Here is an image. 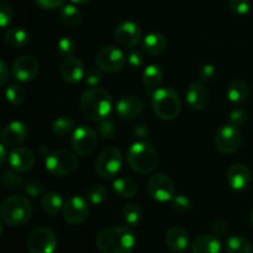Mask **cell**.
I'll return each instance as SVG.
<instances>
[{"label":"cell","instance_id":"1","mask_svg":"<svg viewBox=\"0 0 253 253\" xmlns=\"http://www.w3.org/2000/svg\"><path fill=\"white\" fill-rule=\"evenodd\" d=\"M95 245L103 253H132L136 236L128 226H110L96 235Z\"/></svg>","mask_w":253,"mask_h":253},{"label":"cell","instance_id":"2","mask_svg":"<svg viewBox=\"0 0 253 253\" xmlns=\"http://www.w3.org/2000/svg\"><path fill=\"white\" fill-rule=\"evenodd\" d=\"M79 108L86 119L91 121H101L110 115L113 101L110 94L105 89L91 86L82 94Z\"/></svg>","mask_w":253,"mask_h":253},{"label":"cell","instance_id":"3","mask_svg":"<svg viewBox=\"0 0 253 253\" xmlns=\"http://www.w3.org/2000/svg\"><path fill=\"white\" fill-rule=\"evenodd\" d=\"M0 215L4 224L19 227L26 224L32 215V205L24 195H10L1 204Z\"/></svg>","mask_w":253,"mask_h":253},{"label":"cell","instance_id":"4","mask_svg":"<svg viewBox=\"0 0 253 253\" xmlns=\"http://www.w3.org/2000/svg\"><path fill=\"white\" fill-rule=\"evenodd\" d=\"M128 166L132 170L140 174H148L157 167L158 156L155 147L145 141L132 143L126 155Z\"/></svg>","mask_w":253,"mask_h":253},{"label":"cell","instance_id":"5","mask_svg":"<svg viewBox=\"0 0 253 253\" xmlns=\"http://www.w3.org/2000/svg\"><path fill=\"white\" fill-rule=\"evenodd\" d=\"M152 109L162 120H173L180 111V98L172 88H158L152 93Z\"/></svg>","mask_w":253,"mask_h":253},{"label":"cell","instance_id":"6","mask_svg":"<svg viewBox=\"0 0 253 253\" xmlns=\"http://www.w3.org/2000/svg\"><path fill=\"white\" fill-rule=\"evenodd\" d=\"M123 166V153L116 147H108L100 152L95 161V172L103 179H113Z\"/></svg>","mask_w":253,"mask_h":253},{"label":"cell","instance_id":"7","mask_svg":"<svg viewBox=\"0 0 253 253\" xmlns=\"http://www.w3.org/2000/svg\"><path fill=\"white\" fill-rule=\"evenodd\" d=\"M78 166V158L68 150H56L46 157V169L51 174L63 175L71 174Z\"/></svg>","mask_w":253,"mask_h":253},{"label":"cell","instance_id":"8","mask_svg":"<svg viewBox=\"0 0 253 253\" xmlns=\"http://www.w3.org/2000/svg\"><path fill=\"white\" fill-rule=\"evenodd\" d=\"M57 246L56 234L48 227H37L27 236V249L31 253H54Z\"/></svg>","mask_w":253,"mask_h":253},{"label":"cell","instance_id":"9","mask_svg":"<svg viewBox=\"0 0 253 253\" xmlns=\"http://www.w3.org/2000/svg\"><path fill=\"white\" fill-rule=\"evenodd\" d=\"M127 57L115 46H105L96 53L95 66L103 72L114 73L124 68Z\"/></svg>","mask_w":253,"mask_h":253},{"label":"cell","instance_id":"10","mask_svg":"<svg viewBox=\"0 0 253 253\" xmlns=\"http://www.w3.org/2000/svg\"><path fill=\"white\" fill-rule=\"evenodd\" d=\"M242 136L239 127L232 124H224L215 133V146L222 153H232L241 146Z\"/></svg>","mask_w":253,"mask_h":253},{"label":"cell","instance_id":"11","mask_svg":"<svg viewBox=\"0 0 253 253\" xmlns=\"http://www.w3.org/2000/svg\"><path fill=\"white\" fill-rule=\"evenodd\" d=\"M98 143V135L91 127L86 125L78 126L73 131L71 145L74 152L79 156H86L93 152Z\"/></svg>","mask_w":253,"mask_h":253},{"label":"cell","instance_id":"12","mask_svg":"<svg viewBox=\"0 0 253 253\" xmlns=\"http://www.w3.org/2000/svg\"><path fill=\"white\" fill-rule=\"evenodd\" d=\"M147 190L151 198L160 203L169 202L174 197V184L172 179L163 173L151 175L147 183Z\"/></svg>","mask_w":253,"mask_h":253},{"label":"cell","instance_id":"13","mask_svg":"<svg viewBox=\"0 0 253 253\" xmlns=\"http://www.w3.org/2000/svg\"><path fill=\"white\" fill-rule=\"evenodd\" d=\"M89 200L84 199L83 197L74 195L69 198L63 205L62 214L64 220L71 225L82 224L89 215Z\"/></svg>","mask_w":253,"mask_h":253},{"label":"cell","instance_id":"14","mask_svg":"<svg viewBox=\"0 0 253 253\" xmlns=\"http://www.w3.org/2000/svg\"><path fill=\"white\" fill-rule=\"evenodd\" d=\"M40 72V64L37 59L32 56L19 57L15 59L11 67V74L16 81L30 82L37 77Z\"/></svg>","mask_w":253,"mask_h":253},{"label":"cell","instance_id":"15","mask_svg":"<svg viewBox=\"0 0 253 253\" xmlns=\"http://www.w3.org/2000/svg\"><path fill=\"white\" fill-rule=\"evenodd\" d=\"M115 39L123 47L133 48L141 40V29L138 24L131 20L121 21L116 26Z\"/></svg>","mask_w":253,"mask_h":253},{"label":"cell","instance_id":"16","mask_svg":"<svg viewBox=\"0 0 253 253\" xmlns=\"http://www.w3.org/2000/svg\"><path fill=\"white\" fill-rule=\"evenodd\" d=\"M7 162L10 167L16 172H27L31 169L35 165V156L32 151L27 147L17 146L10 151Z\"/></svg>","mask_w":253,"mask_h":253},{"label":"cell","instance_id":"17","mask_svg":"<svg viewBox=\"0 0 253 253\" xmlns=\"http://www.w3.org/2000/svg\"><path fill=\"white\" fill-rule=\"evenodd\" d=\"M27 127L21 121H11L4 127L1 132V141L7 147H17L27 137Z\"/></svg>","mask_w":253,"mask_h":253},{"label":"cell","instance_id":"18","mask_svg":"<svg viewBox=\"0 0 253 253\" xmlns=\"http://www.w3.org/2000/svg\"><path fill=\"white\" fill-rule=\"evenodd\" d=\"M59 74H61L62 79L66 81L67 83H78L85 76L83 62L76 57H66L59 66Z\"/></svg>","mask_w":253,"mask_h":253},{"label":"cell","instance_id":"19","mask_svg":"<svg viewBox=\"0 0 253 253\" xmlns=\"http://www.w3.org/2000/svg\"><path fill=\"white\" fill-rule=\"evenodd\" d=\"M115 109L121 119L131 120V119L137 118L142 113L143 101L136 95H126L119 99Z\"/></svg>","mask_w":253,"mask_h":253},{"label":"cell","instance_id":"20","mask_svg":"<svg viewBox=\"0 0 253 253\" xmlns=\"http://www.w3.org/2000/svg\"><path fill=\"white\" fill-rule=\"evenodd\" d=\"M226 179L234 190H244L251 182V170L246 165L237 163L229 168Z\"/></svg>","mask_w":253,"mask_h":253},{"label":"cell","instance_id":"21","mask_svg":"<svg viewBox=\"0 0 253 253\" xmlns=\"http://www.w3.org/2000/svg\"><path fill=\"white\" fill-rule=\"evenodd\" d=\"M185 99L194 110H203L209 103V93L202 82H194L188 86Z\"/></svg>","mask_w":253,"mask_h":253},{"label":"cell","instance_id":"22","mask_svg":"<svg viewBox=\"0 0 253 253\" xmlns=\"http://www.w3.org/2000/svg\"><path fill=\"white\" fill-rule=\"evenodd\" d=\"M166 245L170 251L183 253L189 245V234L182 226H172L166 232Z\"/></svg>","mask_w":253,"mask_h":253},{"label":"cell","instance_id":"23","mask_svg":"<svg viewBox=\"0 0 253 253\" xmlns=\"http://www.w3.org/2000/svg\"><path fill=\"white\" fill-rule=\"evenodd\" d=\"M192 253H221V242L212 235H202L192 244Z\"/></svg>","mask_w":253,"mask_h":253},{"label":"cell","instance_id":"24","mask_svg":"<svg viewBox=\"0 0 253 253\" xmlns=\"http://www.w3.org/2000/svg\"><path fill=\"white\" fill-rule=\"evenodd\" d=\"M167 47V40L160 32H151L146 35L142 40V48L146 53L151 56L161 54Z\"/></svg>","mask_w":253,"mask_h":253},{"label":"cell","instance_id":"25","mask_svg":"<svg viewBox=\"0 0 253 253\" xmlns=\"http://www.w3.org/2000/svg\"><path fill=\"white\" fill-rule=\"evenodd\" d=\"M4 40L12 48H22L30 41V35L22 27H10L5 31Z\"/></svg>","mask_w":253,"mask_h":253},{"label":"cell","instance_id":"26","mask_svg":"<svg viewBox=\"0 0 253 253\" xmlns=\"http://www.w3.org/2000/svg\"><path fill=\"white\" fill-rule=\"evenodd\" d=\"M249 96V85L242 79H235L227 86V98L231 103L240 104Z\"/></svg>","mask_w":253,"mask_h":253},{"label":"cell","instance_id":"27","mask_svg":"<svg viewBox=\"0 0 253 253\" xmlns=\"http://www.w3.org/2000/svg\"><path fill=\"white\" fill-rule=\"evenodd\" d=\"M42 209L48 215H57L63 209V199L56 192H47L42 195L41 199Z\"/></svg>","mask_w":253,"mask_h":253},{"label":"cell","instance_id":"28","mask_svg":"<svg viewBox=\"0 0 253 253\" xmlns=\"http://www.w3.org/2000/svg\"><path fill=\"white\" fill-rule=\"evenodd\" d=\"M59 16L64 25L69 27H77L82 22V12L76 5L64 4L59 9Z\"/></svg>","mask_w":253,"mask_h":253},{"label":"cell","instance_id":"29","mask_svg":"<svg viewBox=\"0 0 253 253\" xmlns=\"http://www.w3.org/2000/svg\"><path fill=\"white\" fill-rule=\"evenodd\" d=\"M163 79V71L157 64H150L142 73L143 85L147 89H156Z\"/></svg>","mask_w":253,"mask_h":253},{"label":"cell","instance_id":"30","mask_svg":"<svg viewBox=\"0 0 253 253\" xmlns=\"http://www.w3.org/2000/svg\"><path fill=\"white\" fill-rule=\"evenodd\" d=\"M114 190L118 195H120L121 198H132L135 197L136 193H137L138 187L137 183L135 182L131 178H119L114 182L113 184Z\"/></svg>","mask_w":253,"mask_h":253},{"label":"cell","instance_id":"31","mask_svg":"<svg viewBox=\"0 0 253 253\" xmlns=\"http://www.w3.org/2000/svg\"><path fill=\"white\" fill-rule=\"evenodd\" d=\"M225 249L227 253H253L251 242L242 236H230L225 242Z\"/></svg>","mask_w":253,"mask_h":253},{"label":"cell","instance_id":"32","mask_svg":"<svg viewBox=\"0 0 253 253\" xmlns=\"http://www.w3.org/2000/svg\"><path fill=\"white\" fill-rule=\"evenodd\" d=\"M123 217L128 226H137L142 219V209L135 203H128L123 208Z\"/></svg>","mask_w":253,"mask_h":253},{"label":"cell","instance_id":"33","mask_svg":"<svg viewBox=\"0 0 253 253\" xmlns=\"http://www.w3.org/2000/svg\"><path fill=\"white\" fill-rule=\"evenodd\" d=\"M74 128V120L67 116H59L52 124V131L57 136H66Z\"/></svg>","mask_w":253,"mask_h":253},{"label":"cell","instance_id":"34","mask_svg":"<svg viewBox=\"0 0 253 253\" xmlns=\"http://www.w3.org/2000/svg\"><path fill=\"white\" fill-rule=\"evenodd\" d=\"M86 198H88L89 203L93 205H100L108 198V190L104 185L101 184H94L91 185L86 193Z\"/></svg>","mask_w":253,"mask_h":253},{"label":"cell","instance_id":"35","mask_svg":"<svg viewBox=\"0 0 253 253\" xmlns=\"http://www.w3.org/2000/svg\"><path fill=\"white\" fill-rule=\"evenodd\" d=\"M5 96L11 105H19L26 98V91L19 84H10L5 91Z\"/></svg>","mask_w":253,"mask_h":253},{"label":"cell","instance_id":"36","mask_svg":"<svg viewBox=\"0 0 253 253\" xmlns=\"http://www.w3.org/2000/svg\"><path fill=\"white\" fill-rule=\"evenodd\" d=\"M170 202H172L173 209L178 212H182V214L188 212L190 209H192V202H190L189 198L185 197V195L183 194L174 195Z\"/></svg>","mask_w":253,"mask_h":253},{"label":"cell","instance_id":"37","mask_svg":"<svg viewBox=\"0 0 253 253\" xmlns=\"http://www.w3.org/2000/svg\"><path fill=\"white\" fill-rule=\"evenodd\" d=\"M58 53L63 57H71L76 52V42L69 37H62L57 43Z\"/></svg>","mask_w":253,"mask_h":253},{"label":"cell","instance_id":"38","mask_svg":"<svg viewBox=\"0 0 253 253\" xmlns=\"http://www.w3.org/2000/svg\"><path fill=\"white\" fill-rule=\"evenodd\" d=\"M247 118H249V113H247L246 109L237 106V108L232 109V111L230 113V124L239 127V126H242L246 123Z\"/></svg>","mask_w":253,"mask_h":253},{"label":"cell","instance_id":"39","mask_svg":"<svg viewBox=\"0 0 253 253\" xmlns=\"http://www.w3.org/2000/svg\"><path fill=\"white\" fill-rule=\"evenodd\" d=\"M98 132L103 138H113L116 133L115 124L111 120H108V119L99 121Z\"/></svg>","mask_w":253,"mask_h":253},{"label":"cell","instance_id":"40","mask_svg":"<svg viewBox=\"0 0 253 253\" xmlns=\"http://www.w3.org/2000/svg\"><path fill=\"white\" fill-rule=\"evenodd\" d=\"M229 7L236 15H246L251 10L249 0H229Z\"/></svg>","mask_w":253,"mask_h":253},{"label":"cell","instance_id":"41","mask_svg":"<svg viewBox=\"0 0 253 253\" xmlns=\"http://www.w3.org/2000/svg\"><path fill=\"white\" fill-rule=\"evenodd\" d=\"M12 21V9L5 0H0V25L2 29Z\"/></svg>","mask_w":253,"mask_h":253},{"label":"cell","instance_id":"42","mask_svg":"<svg viewBox=\"0 0 253 253\" xmlns=\"http://www.w3.org/2000/svg\"><path fill=\"white\" fill-rule=\"evenodd\" d=\"M101 69L99 67H93V68L89 69L85 73V83L89 86H96L101 81H103V73H101Z\"/></svg>","mask_w":253,"mask_h":253},{"label":"cell","instance_id":"43","mask_svg":"<svg viewBox=\"0 0 253 253\" xmlns=\"http://www.w3.org/2000/svg\"><path fill=\"white\" fill-rule=\"evenodd\" d=\"M127 62L133 68H140L145 63V56H143V53L140 49L131 48L127 54Z\"/></svg>","mask_w":253,"mask_h":253},{"label":"cell","instance_id":"44","mask_svg":"<svg viewBox=\"0 0 253 253\" xmlns=\"http://www.w3.org/2000/svg\"><path fill=\"white\" fill-rule=\"evenodd\" d=\"M1 179L2 185H4L5 189H14V188H16L17 185L22 182L21 178L12 172H5L4 174H2Z\"/></svg>","mask_w":253,"mask_h":253},{"label":"cell","instance_id":"45","mask_svg":"<svg viewBox=\"0 0 253 253\" xmlns=\"http://www.w3.org/2000/svg\"><path fill=\"white\" fill-rule=\"evenodd\" d=\"M24 192L29 197L39 198L40 195H43V185L40 182H30L25 185Z\"/></svg>","mask_w":253,"mask_h":253},{"label":"cell","instance_id":"46","mask_svg":"<svg viewBox=\"0 0 253 253\" xmlns=\"http://www.w3.org/2000/svg\"><path fill=\"white\" fill-rule=\"evenodd\" d=\"M215 73H216V69L212 64H204L202 68L199 69V81L202 83H207V82H210L212 78H214Z\"/></svg>","mask_w":253,"mask_h":253},{"label":"cell","instance_id":"47","mask_svg":"<svg viewBox=\"0 0 253 253\" xmlns=\"http://www.w3.org/2000/svg\"><path fill=\"white\" fill-rule=\"evenodd\" d=\"M35 2L42 9H57L64 5V0H35Z\"/></svg>","mask_w":253,"mask_h":253},{"label":"cell","instance_id":"48","mask_svg":"<svg viewBox=\"0 0 253 253\" xmlns=\"http://www.w3.org/2000/svg\"><path fill=\"white\" fill-rule=\"evenodd\" d=\"M211 230L212 232H214L215 236H221V235H224L227 230L226 221H224V220H216V221H214V224L211 225Z\"/></svg>","mask_w":253,"mask_h":253},{"label":"cell","instance_id":"49","mask_svg":"<svg viewBox=\"0 0 253 253\" xmlns=\"http://www.w3.org/2000/svg\"><path fill=\"white\" fill-rule=\"evenodd\" d=\"M9 77H10L9 67L6 66V63H5L4 61H1L0 62V83H1L2 85H5L7 79H9Z\"/></svg>","mask_w":253,"mask_h":253},{"label":"cell","instance_id":"50","mask_svg":"<svg viewBox=\"0 0 253 253\" xmlns=\"http://www.w3.org/2000/svg\"><path fill=\"white\" fill-rule=\"evenodd\" d=\"M133 133L137 137H146L150 133V131H148V128L145 125H138L133 128Z\"/></svg>","mask_w":253,"mask_h":253},{"label":"cell","instance_id":"51","mask_svg":"<svg viewBox=\"0 0 253 253\" xmlns=\"http://www.w3.org/2000/svg\"><path fill=\"white\" fill-rule=\"evenodd\" d=\"M6 147L7 146H5L4 143L0 146V163H1V165L5 162L6 157H9V156H6Z\"/></svg>","mask_w":253,"mask_h":253},{"label":"cell","instance_id":"52","mask_svg":"<svg viewBox=\"0 0 253 253\" xmlns=\"http://www.w3.org/2000/svg\"><path fill=\"white\" fill-rule=\"evenodd\" d=\"M39 152H40V155H42V156H48L49 153H48V151H47V147L44 145H42V146H40V148H39Z\"/></svg>","mask_w":253,"mask_h":253},{"label":"cell","instance_id":"53","mask_svg":"<svg viewBox=\"0 0 253 253\" xmlns=\"http://www.w3.org/2000/svg\"><path fill=\"white\" fill-rule=\"evenodd\" d=\"M71 1L74 2V4L82 5V4H86V2H89L90 0H71Z\"/></svg>","mask_w":253,"mask_h":253},{"label":"cell","instance_id":"54","mask_svg":"<svg viewBox=\"0 0 253 253\" xmlns=\"http://www.w3.org/2000/svg\"><path fill=\"white\" fill-rule=\"evenodd\" d=\"M250 221H251V225H252V227H253V210H252V212H251V216H250Z\"/></svg>","mask_w":253,"mask_h":253}]
</instances>
